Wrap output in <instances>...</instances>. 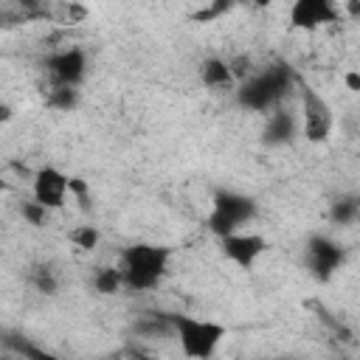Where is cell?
<instances>
[{
    "mask_svg": "<svg viewBox=\"0 0 360 360\" xmlns=\"http://www.w3.org/2000/svg\"><path fill=\"white\" fill-rule=\"evenodd\" d=\"M169 262H172V250L166 245L135 242V245L121 250V262L115 267L121 270L124 290L149 292V290L163 284V278L169 273Z\"/></svg>",
    "mask_w": 360,
    "mask_h": 360,
    "instance_id": "cell-1",
    "label": "cell"
},
{
    "mask_svg": "<svg viewBox=\"0 0 360 360\" xmlns=\"http://www.w3.org/2000/svg\"><path fill=\"white\" fill-rule=\"evenodd\" d=\"M295 82L298 79L287 65H267L236 84V101L250 112H270L281 107Z\"/></svg>",
    "mask_w": 360,
    "mask_h": 360,
    "instance_id": "cell-2",
    "label": "cell"
},
{
    "mask_svg": "<svg viewBox=\"0 0 360 360\" xmlns=\"http://www.w3.org/2000/svg\"><path fill=\"white\" fill-rule=\"evenodd\" d=\"M169 329L180 346L186 360H211L222 340L228 338V326L214 318H194L186 312L169 315Z\"/></svg>",
    "mask_w": 360,
    "mask_h": 360,
    "instance_id": "cell-3",
    "label": "cell"
},
{
    "mask_svg": "<svg viewBox=\"0 0 360 360\" xmlns=\"http://www.w3.org/2000/svg\"><path fill=\"white\" fill-rule=\"evenodd\" d=\"M259 214V202L242 191L233 188H219L211 197V211H208V231L214 236H228L236 231H245Z\"/></svg>",
    "mask_w": 360,
    "mask_h": 360,
    "instance_id": "cell-4",
    "label": "cell"
},
{
    "mask_svg": "<svg viewBox=\"0 0 360 360\" xmlns=\"http://www.w3.org/2000/svg\"><path fill=\"white\" fill-rule=\"evenodd\" d=\"M301 87V135L309 141V143H323L329 141L332 129H335V112H332V104L309 84L298 82Z\"/></svg>",
    "mask_w": 360,
    "mask_h": 360,
    "instance_id": "cell-5",
    "label": "cell"
},
{
    "mask_svg": "<svg viewBox=\"0 0 360 360\" xmlns=\"http://www.w3.org/2000/svg\"><path fill=\"white\" fill-rule=\"evenodd\" d=\"M304 256H307V270H309L318 281H329V278L346 264V248H343L338 239L326 236V233L309 236Z\"/></svg>",
    "mask_w": 360,
    "mask_h": 360,
    "instance_id": "cell-6",
    "label": "cell"
},
{
    "mask_svg": "<svg viewBox=\"0 0 360 360\" xmlns=\"http://www.w3.org/2000/svg\"><path fill=\"white\" fill-rule=\"evenodd\" d=\"M51 87H82L87 79V53L82 48H59L45 59Z\"/></svg>",
    "mask_w": 360,
    "mask_h": 360,
    "instance_id": "cell-7",
    "label": "cell"
},
{
    "mask_svg": "<svg viewBox=\"0 0 360 360\" xmlns=\"http://www.w3.org/2000/svg\"><path fill=\"white\" fill-rule=\"evenodd\" d=\"M70 177L56 169V166H39L31 177V200L37 205H42L45 211H56L65 205V200L70 197Z\"/></svg>",
    "mask_w": 360,
    "mask_h": 360,
    "instance_id": "cell-8",
    "label": "cell"
},
{
    "mask_svg": "<svg viewBox=\"0 0 360 360\" xmlns=\"http://www.w3.org/2000/svg\"><path fill=\"white\" fill-rule=\"evenodd\" d=\"M219 250H222V256H225L231 264L248 270V267H253V264L264 256L267 239H264L262 233L245 228V231H236V233L222 236V239H219Z\"/></svg>",
    "mask_w": 360,
    "mask_h": 360,
    "instance_id": "cell-9",
    "label": "cell"
},
{
    "mask_svg": "<svg viewBox=\"0 0 360 360\" xmlns=\"http://www.w3.org/2000/svg\"><path fill=\"white\" fill-rule=\"evenodd\" d=\"M338 6L332 0H295L290 6V25L295 31H318L329 22H338Z\"/></svg>",
    "mask_w": 360,
    "mask_h": 360,
    "instance_id": "cell-10",
    "label": "cell"
},
{
    "mask_svg": "<svg viewBox=\"0 0 360 360\" xmlns=\"http://www.w3.org/2000/svg\"><path fill=\"white\" fill-rule=\"evenodd\" d=\"M298 135V118L295 112L284 110V107H276L267 112V121L262 127V141L264 146H287L292 138Z\"/></svg>",
    "mask_w": 360,
    "mask_h": 360,
    "instance_id": "cell-11",
    "label": "cell"
},
{
    "mask_svg": "<svg viewBox=\"0 0 360 360\" xmlns=\"http://www.w3.org/2000/svg\"><path fill=\"white\" fill-rule=\"evenodd\" d=\"M200 79L208 90H228V87H236V79L231 73V65L228 59L222 56H208L202 65H200Z\"/></svg>",
    "mask_w": 360,
    "mask_h": 360,
    "instance_id": "cell-12",
    "label": "cell"
},
{
    "mask_svg": "<svg viewBox=\"0 0 360 360\" xmlns=\"http://www.w3.org/2000/svg\"><path fill=\"white\" fill-rule=\"evenodd\" d=\"M360 217V202L354 194H340L338 200H332L329 205V219L335 225H354Z\"/></svg>",
    "mask_w": 360,
    "mask_h": 360,
    "instance_id": "cell-13",
    "label": "cell"
},
{
    "mask_svg": "<svg viewBox=\"0 0 360 360\" xmlns=\"http://www.w3.org/2000/svg\"><path fill=\"white\" fill-rule=\"evenodd\" d=\"M93 290L98 295H115L124 290V281H121V270L112 264V267H98L93 273Z\"/></svg>",
    "mask_w": 360,
    "mask_h": 360,
    "instance_id": "cell-14",
    "label": "cell"
},
{
    "mask_svg": "<svg viewBox=\"0 0 360 360\" xmlns=\"http://www.w3.org/2000/svg\"><path fill=\"white\" fill-rule=\"evenodd\" d=\"M48 107L59 112H70L79 107V87H51L48 90Z\"/></svg>",
    "mask_w": 360,
    "mask_h": 360,
    "instance_id": "cell-15",
    "label": "cell"
},
{
    "mask_svg": "<svg viewBox=\"0 0 360 360\" xmlns=\"http://www.w3.org/2000/svg\"><path fill=\"white\" fill-rule=\"evenodd\" d=\"M68 239H70L76 248H82V250H93V248L101 242V233H98L96 225H76V228L68 233Z\"/></svg>",
    "mask_w": 360,
    "mask_h": 360,
    "instance_id": "cell-16",
    "label": "cell"
},
{
    "mask_svg": "<svg viewBox=\"0 0 360 360\" xmlns=\"http://www.w3.org/2000/svg\"><path fill=\"white\" fill-rule=\"evenodd\" d=\"M34 284H37L39 292L53 295L56 292V276H53V270L51 267H37L34 270Z\"/></svg>",
    "mask_w": 360,
    "mask_h": 360,
    "instance_id": "cell-17",
    "label": "cell"
},
{
    "mask_svg": "<svg viewBox=\"0 0 360 360\" xmlns=\"http://www.w3.org/2000/svg\"><path fill=\"white\" fill-rule=\"evenodd\" d=\"M17 352L22 354V360H62L53 352L42 349V346H34V343H17Z\"/></svg>",
    "mask_w": 360,
    "mask_h": 360,
    "instance_id": "cell-18",
    "label": "cell"
},
{
    "mask_svg": "<svg viewBox=\"0 0 360 360\" xmlns=\"http://www.w3.org/2000/svg\"><path fill=\"white\" fill-rule=\"evenodd\" d=\"M48 214H51V211H45V208H42V205H37L34 200H28V202L22 205V217H25L31 225H45Z\"/></svg>",
    "mask_w": 360,
    "mask_h": 360,
    "instance_id": "cell-19",
    "label": "cell"
},
{
    "mask_svg": "<svg viewBox=\"0 0 360 360\" xmlns=\"http://www.w3.org/2000/svg\"><path fill=\"white\" fill-rule=\"evenodd\" d=\"M343 79H346V87H349L352 93H357V90H360V73H357V70H349Z\"/></svg>",
    "mask_w": 360,
    "mask_h": 360,
    "instance_id": "cell-20",
    "label": "cell"
},
{
    "mask_svg": "<svg viewBox=\"0 0 360 360\" xmlns=\"http://www.w3.org/2000/svg\"><path fill=\"white\" fill-rule=\"evenodd\" d=\"M11 118H14V107L6 104V101H0V127H6Z\"/></svg>",
    "mask_w": 360,
    "mask_h": 360,
    "instance_id": "cell-21",
    "label": "cell"
},
{
    "mask_svg": "<svg viewBox=\"0 0 360 360\" xmlns=\"http://www.w3.org/2000/svg\"><path fill=\"white\" fill-rule=\"evenodd\" d=\"M6 188H8V183H6V177H3V172H0V194H6Z\"/></svg>",
    "mask_w": 360,
    "mask_h": 360,
    "instance_id": "cell-22",
    "label": "cell"
},
{
    "mask_svg": "<svg viewBox=\"0 0 360 360\" xmlns=\"http://www.w3.org/2000/svg\"><path fill=\"white\" fill-rule=\"evenodd\" d=\"M256 360H267V357H256Z\"/></svg>",
    "mask_w": 360,
    "mask_h": 360,
    "instance_id": "cell-23",
    "label": "cell"
}]
</instances>
